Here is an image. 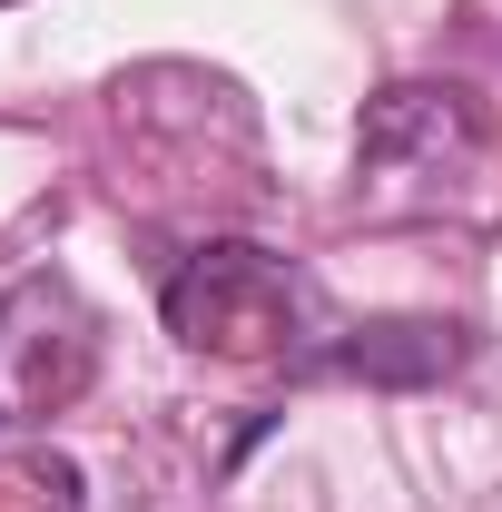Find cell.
Instances as JSON below:
<instances>
[{
	"label": "cell",
	"mask_w": 502,
	"mask_h": 512,
	"mask_svg": "<svg viewBox=\"0 0 502 512\" xmlns=\"http://www.w3.org/2000/svg\"><path fill=\"white\" fill-rule=\"evenodd\" d=\"M306 316H315V286L266 247H197L168 286V325L197 355H286Z\"/></svg>",
	"instance_id": "cell-1"
},
{
	"label": "cell",
	"mask_w": 502,
	"mask_h": 512,
	"mask_svg": "<svg viewBox=\"0 0 502 512\" xmlns=\"http://www.w3.org/2000/svg\"><path fill=\"white\" fill-rule=\"evenodd\" d=\"M89 375V306L60 276H30L0 296V424H40Z\"/></svg>",
	"instance_id": "cell-2"
},
{
	"label": "cell",
	"mask_w": 502,
	"mask_h": 512,
	"mask_svg": "<svg viewBox=\"0 0 502 512\" xmlns=\"http://www.w3.org/2000/svg\"><path fill=\"white\" fill-rule=\"evenodd\" d=\"M473 138H483V119H473V99L453 79H404V89H384L365 109L355 158L375 178H394V168H453V158H473Z\"/></svg>",
	"instance_id": "cell-3"
},
{
	"label": "cell",
	"mask_w": 502,
	"mask_h": 512,
	"mask_svg": "<svg viewBox=\"0 0 502 512\" xmlns=\"http://www.w3.org/2000/svg\"><path fill=\"white\" fill-rule=\"evenodd\" d=\"M443 365H463V325H345V345H306V375L424 384Z\"/></svg>",
	"instance_id": "cell-4"
}]
</instances>
